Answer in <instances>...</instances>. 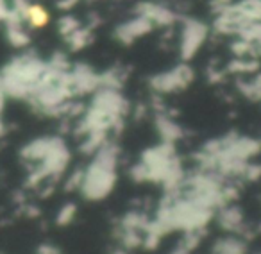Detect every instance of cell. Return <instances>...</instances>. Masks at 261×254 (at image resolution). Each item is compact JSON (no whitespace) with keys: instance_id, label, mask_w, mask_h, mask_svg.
<instances>
[{"instance_id":"1","label":"cell","mask_w":261,"mask_h":254,"mask_svg":"<svg viewBox=\"0 0 261 254\" xmlns=\"http://www.w3.org/2000/svg\"><path fill=\"white\" fill-rule=\"evenodd\" d=\"M43 70L45 65L34 56L22 54L13 58L0 70V83L4 86L6 95L15 98L31 97Z\"/></svg>"},{"instance_id":"2","label":"cell","mask_w":261,"mask_h":254,"mask_svg":"<svg viewBox=\"0 0 261 254\" xmlns=\"http://www.w3.org/2000/svg\"><path fill=\"white\" fill-rule=\"evenodd\" d=\"M6 90H4V86H2V83H0V109H2V106H4V100H6Z\"/></svg>"},{"instance_id":"3","label":"cell","mask_w":261,"mask_h":254,"mask_svg":"<svg viewBox=\"0 0 261 254\" xmlns=\"http://www.w3.org/2000/svg\"><path fill=\"white\" fill-rule=\"evenodd\" d=\"M115 254H125V252H123V250H116Z\"/></svg>"}]
</instances>
